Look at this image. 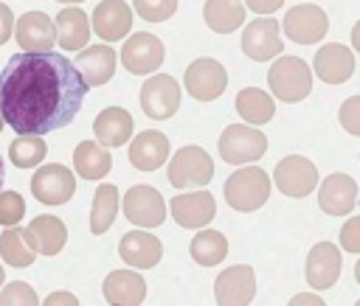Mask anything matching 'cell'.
<instances>
[{
    "mask_svg": "<svg viewBox=\"0 0 360 306\" xmlns=\"http://www.w3.org/2000/svg\"><path fill=\"white\" fill-rule=\"evenodd\" d=\"M188 253L197 264L202 267H217L225 255H228V239L219 233V230H205L200 227V233L191 239L188 244Z\"/></svg>",
    "mask_w": 360,
    "mask_h": 306,
    "instance_id": "cell-32",
    "label": "cell"
},
{
    "mask_svg": "<svg viewBox=\"0 0 360 306\" xmlns=\"http://www.w3.org/2000/svg\"><path fill=\"white\" fill-rule=\"evenodd\" d=\"M146 298V281L135 270H112L104 278V300L112 306H138Z\"/></svg>",
    "mask_w": 360,
    "mask_h": 306,
    "instance_id": "cell-24",
    "label": "cell"
},
{
    "mask_svg": "<svg viewBox=\"0 0 360 306\" xmlns=\"http://www.w3.org/2000/svg\"><path fill=\"white\" fill-rule=\"evenodd\" d=\"M236 112L245 124H267L276 115V101L259 87H245L236 95Z\"/></svg>",
    "mask_w": 360,
    "mask_h": 306,
    "instance_id": "cell-30",
    "label": "cell"
},
{
    "mask_svg": "<svg viewBox=\"0 0 360 306\" xmlns=\"http://www.w3.org/2000/svg\"><path fill=\"white\" fill-rule=\"evenodd\" d=\"M25 239H28V244L34 247V253L56 255V253H62V247H65V241H68V227H65L62 219L45 213V216L31 219V225L25 227Z\"/></svg>",
    "mask_w": 360,
    "mask_h": 306,
    "instance_id": "cell-25",
    "label": "cell"
},
{
    "mask_svg": "<svg viewBox=\"0 0 360 306\" xmlns=\"http://www.w3.org/2000/svg\"><path fill=\"white\" fill-rule=\"evenodd\" d=\"M25 213V202L17 191H0V225H17Z\"/></svg>",
    "mask_w": 360,
    "mask_h": 306,
    "instance_id": "cell-36",
    "label": "cell"
},
{
    "mask_svg": "<svg viewBox=\"0 0 360 306\" xmlns=\"http://www.w3.org/2000/svg\"><path fill=\"white\" fill-rule=\"evenodd\" d=\"M340 247L346 253H360V219L352 216L340 230Z\"/></svg>",
    "mask_w": 360,
    "mask_h": 306,
    "instance_id": "cell-39",
    "label": "cell"
},
{
    "mask_svg": "<svg viewBox=\"0 0 360 306\" xmlns=\"http://www.w3.org/2000/svg\"><path fill=\"white\" fill-rule=\"evenodd\" d=\"M248 166V163H245ZM222 194H225V202L239 211V213H250V211H259L267 199H270V174L264 168H256V166H248V168H236L225 185H222Z\"/></svg>",
    "mask_w": 360,
    "mask_h": 306,
    "instance_id": "cell-2",
    "label": "cell"
},
{
    "mask_svg": "<svg viewBox=\"0 0 360 306\" xmlns=\"http://www.w3.org/2000/svg\"><path fill=\"white\" fill-rule=\"evenodd\" d=\"M59 3H82V0H59Z\"/></svg>",
    "mask_w": 360,
    "mask_h": 306,
    "instance_id": "cell-48",
    "label": "cell"
},
{
    "mask_svg": "<svg viewBox=\"0 0 360 306\" xmlns=\"http://www.w3.org/2000/svg\"><path fill=\"white\" fill-rule=\"evenodd\" d=\"M169 138L158 129H143L129 140V163L138 171H155L169 160Z\"/></svg>",
    "mask_w": 360,
    "mask_h": 306,
    "instance_id": "cell-20",
    "label": "cell"
},
{
    "mask_svg": "<svg viewBox=\"0 0 360 306\" xmlns=\"http://www.w3.org/2000/svg\"><path fill=\"white\" fill-rule=\"evenodd\" d=\"M34 247L25 239V230H20L17 225H8L0 233V258L11 267H31L34 264Z\"/></svg>",
    "mask_w": 360,
    "mask_h": 306,
    "instance_id": "cell-33",
    "label": "cell"
},
{
    "mask_svg": "<svg viewBox=\"0 0 360 306\" xmlns=\"http://www.w3.org/2000/svg\"><path fill=\"white\" fill-rule=\"evenodd\" d=\"M354 202H357V182L349 174H329L321 182L318 205H321L323 213H329V216H346V213L354 211Z\"/></svg>",
    "mask_w": 360,
    "mask_h": 306,
    "instance_id": "cell-22",
    "label": "cell"
},
{
    "mask_svg": "<svg viewBox=\"0 0 360 306\" xmlns=\"http://www.w3.org/2000/svg\"><path fill=\"white\" fill-rule=\"evenodd\" d=\"M31 194L45 205H65L76 194V174L62 163H45L31 177Z\"/></svg>",
    "mask_w": 360,
    "mask_h": 306,
    "instance_id": "cell-8",
    "label": "cell"
},
{
    "mask_svg": "<svg viewBox=\"0 0 360 306\" xmlns=\"http://www.w3.org/2000/svg\"><path fill=\"white\" fill-rule=\"evenodd\" d=\"M93 132H96V140L107 149H115V146H124L132 135V115L124 109V107H107L96 115L93 121Z\"/></svg>",
    "mask_w": 360,
    "mask_h": 306,
    "instance_id": "cell-27",
    "label": "cell"
},
{
    "mask_svg": "<svg viewBox=\"0 0 360 306\" xmlns=\"http://www.w3.org/2000/svg\"><path fill=\"white\" fill-rule=\"evenodd\" d=\"M273 182L284 197L292 199H304L315 191L318 185V168L312 160L301 157V154H290L284 160H278L276 171H273Z\"/></svg>",
    "mask_w": 360,
    "mask_h": 306,
    "instance_id": "cell-7",
    "label": "cell"
},
{
    "mask_svg": "<svg viewBox=\"0 0 360 306\" xmlns=\"http://www.w3.org/2000/svg\"><path fill=\"white\" fill-rule=\"evenodd\" d=\"M14 36L20 51H51L56 45L53 20L45 11H25L14 22Z\"/></svg>",
    "mask_w": 360,
    "mask_h": 306,
    "instance_id": "cell-18",
    "label": "cell"
},
{
    "mask_svg": "<svg viewBox=\"0 0 360 306\" xmlns=\"http://www.w3.org/2000/svg\"><path fill=\"white\" fill-rule=\"evenodd\" d=\"M292 303H315V306H321L323 300L315 292H301V295H292Z\"/></svg>",
    "mask_w": 360,
    "mask_h": 306,
    "instance_id": "cell-43",
    "label": "cell"
},
{
    "mask_svg": "<svg viewBox=\"0 0 360 306\" xmlns=\"http://www.w3.org/2000/svg\"><path fill=\"white\" fill-rule=\"evenodd\" d=\"M267 84H270V93L278 101L295 104V101H304L312 93V70L298 56H278L270 65Z\"/></svg>",
    "mask_w": 360,
    "mask_h": 306,
    "instance_id": "cell-3",
    "label": "cell"
},
{
    "mask_svg": "<svg viewBox=\"0 0 360 306\" xmlns=\"http://www.w3.org/2000/svg\"><path fill=\"white\" fill-rule=\"evenodd\" d=\"M124 216L138 227H160L166 219V199L152 185H132L124 194Z\"/></svg>",
    "mask_w": 360,
    "mask_h": 306,
    "instance_id": "cell-11",
    "label": "cell"
},
{
    "mask_svg": "<svg viewBox=\"0 0 360 306\" xmlns=\"http://www.w3.org/2000/svg\"><path fill=\"white\" fill-rule=\"evenodd\" d=\"M118 255H121V261H127L135 270H152L163 258V244L158 236H152L146 230H129L118 241Z\"/></svg>",
    "mask_w": 360,
    "mask_h": 306,
    "instance_id": "cell-19",
    "label": "cell"
},
{
    "mask_svg": "<svg viewBox=\"0 0 360 306\" xmlns=\"http://www.w3.org/2000/svg\"><path fill=\"white\" fill-rule=\"evenodd\" d=\"M245 6L250 11H256V14H273V11H278L284 6V0H245Z\"/></svg>",
    "mask_w": 360,
    "mask_h": 306,
    "instance_id": "cell-41",
    "label": "cell"
},
{
    "mask_svg": "<svg viewBox=\"0 0 360 306\" xmlns=\"http://www.w3.org/2000/svg\"><path fill=\"white\" fill-rule=\"evenodd\" d=\"M73 65L87 87H101L112 79L118 53L110 45H90V48L84 45V48H79V56L73 59Z\"/></svg>",
    "mask_w": 360,
    "mask_h": 306,
    "instance_id": "cell-17",
    "label": "cell"
},
{
    "mask_svg": "<svg viewBox=\"0 0 360 306\" xmlns=\"http://www.w3.org/2000/svg\"><path fill=\"white\" fill-rule=\"evenodd\" d=\"M340 270H343V258H340V250L338 244L332 241H318L309 255H307V284L318 292V289H329L335 286V281L340 278Z\"/></svg>",
    "mask_w": 360,
    "mask_h": 306,
    "instance_id": "cell-16",
    "label": "cell"
},
{
    "mask_svg": "<svg viewBox=\"0 0 360 306\" xmlns=\"http://www.w3.org/2000/svg\"><path fill=\"white\" fill-rule=\"evenodd\" d=\"M169 182L174 188H202L214 177V160L202 146H180L169 160Z\"/></svg>",
    "mask_w": 360,
    "mask_h": 306,
    "instance_id": "cell-4",
    "label": "cell"
},
{
    "mask_svg": "<svg viewBox=\"0 0 360 306\" xmlns=\"http://www.w3.org/2000/svg\"><path fill=\"white\" fill-rule=\"evenodd\" d=\"M352 39H354V45H360V22L352 28Z\"/></svg>",
    "mask_w": 360,
    "mask_h": 306,
    "instance_id": "cell-44",
    "label": "cell"
},
{
    "mask_svg": "<svg viewBox=\"0 0 360 306\" xmlns=\"http://www.w3.org/2000/svg\"><path fill=\"white\" fill-rule=\"evenodd\" d=\"M214 298L222 306H242L256 298V275L248 264H233L222 270L214 281Z\"/></svg>",
    "mask_w": 360,
    "mask_h": 306,
    "instance_id": "cell-14",
    "label": "cell"
},
{
    "mask_svg": "<svg viewBox=\"0 0 360 306\" xmlns=\"http://www.w3.org/2000/svg\"><path fill=\"white\" fill-rule=\"evenodd\" d=\"M132 8L146 22H166L177 11V0H132Z\"/></svg>",
    "mask_w": 360,
    "mask_h": 306,
    "instance_id": "cell-35",
    "label": "cell"
},
{
    "mask_svg": "<svg viewBox=\"0 0 360 306\" xmlns=\"http://www.w3.org/2000/svg\"><path fill=\"white\" fill-rule=\"evenodd\" d=\"M11 31H14V14H11V8L6 3H0V45L8 42Z\"/></svg>",
    "mask_w": 360,
    "mask_h": 306,
    "instance_id": "cell-40",
    "label": "cell"
},
{
    "mask_svg": "<svg viewBox=\"0 0 360 306\" xmlns=\"http://www.w3.org/2000/svg\"><path fill=\"white\" fill-rule=\"evenodd\" d=\"M284 48L281 42V28L273 20V14H262L259 20L248 22L242 31V51L245 56H250L253 62H267L270 56H278Z\"/></svg>",
    "mask_w": 360,
    "mask_h": 306,
    "instance_id": "cell-13",
    "label": "cell"
},
{
    "mask_svg": "<svg viewBox=\"0 0 360 306\" xmlns=\"http://www.w3.org/2000/svg\"><path fill=\"white\" fill-rule=\"evenodd\" d=\"M45 303H48V306H59V303H68V306H76L79 300H76V295H70V292H51V295L45 298Z\"/></svg>",
    "mask_w": 360,
    "mask_h": 306,
    "instance_id": "cell-42",
    "label": "cell"
},
{
    "mask_svg": "<svg viewBox=\"0 0 360 306\" xmlns=\"http://www.w3.org/2000/svg\"><path fill=\"white\" fill-rule=\"evenodd\" d=\"M312 67H315V76L321 81H326V84H343L354 73V53L346 45L329 42V45H323L315 53Z\"/></svg>",
    "mask_w": 360,
    "mask_h": 306,
    "instance_id": "cell-23",
    "label": "cell"
},
{
    "mask_svg": "<svg viewBox=\"0 0 360 306\" xmlns=\"http://www.w3.org/2000/svg\"><path fill=\"white\" fill-rule=\"evenodd\" d=\"M202 17L214 34H231L245 22V6L242 0H208Z\"/></svg>",
    "mask_w": 360,
    "mask_h": 306,
    "instance_id": "cell-29",
    "label": "cell"
},
{
    "mask_svg": "<svg viewBox=\"0 0 360 306\" xmlns=\"http://www.w3.org/2000/svg\"><path fill=\"white\" fill-rule=\"evenodd\" d=\"M121 62L129 73L135 76H146V73H155L163 59H166V51H163V42L149 34V31H135L132 36H127L124 48H121Z\"/></svg>",
    "mask_w": 360,
    "mask_h": 306,
    "instance_id": "cell-9",
    "label": "cell"
},
{
    "mask_svg": "<svg viewBox=\"0 0 360 306\" xmlns=\"http://www.w3.org/2000/svg\"><path fill=\"white\" fill-rule=\"evenodd\" d=\"M284 34L298 42V45H315L326 36L329 31V17L323 8L312 6V3H301V6H292L287 14H284Z\"/></svg>",
    "mask_w": 360,
    "mask_h": 306,
    "instance_id": "cell-12",
    "label": "cell"
},
{
    "mask_svg": "<svg viewBox=\"0 0 360 306\" xmlns=\"http://www.w3.org/2000/svg\"><path fill=\"white\" fill-rule=\"evenodd\" d=\"M115 216H118V188H115V185H110V182H104V185H98V188H96V194H93V208H90V233H96V236L107 233V230L112 227Z\"/></svg>",
    "mask_w": 360,
    "mask_h": 306,
    "instance_id": "cell-31",
    "label": "cell"
},
{
    "mask_svg": "<svg viewBox=\"0 0 360 306\" xmlns=\"http://www.w3.org/2000/svg\"><path fill=\"white\" fill-rule=\"evenodd\" d=\"M340 124L346 132L352 135H360V95H352L343 101L340 107Z\"/></svg>",
    "mask_w": 360,
    "mask_h": 306,
    "instance_id": "cell-38",
    "label": "cell"
},
{
    "mask_svg": "<svg viewBox=\"0 0 360 306\" xmlns=\"http://www.w3.org/2000/svg\"><path fill=\"white\" fill-rule=\"evenodd\" d=\"M183 84H186V93L197 101H214L225 93L228 87V73L225 67L217 62V59H194L188 67H186V76H183Z\"/></svg>",
    "mask_w": 360,
    "mask_h": 306,
    "instance_id": "cell-10",
    "label": "cell"
},
{
    "mask_svg": "<svg viewBox=\"0 0 360 306\" xmlns=\"http://www.w3.org/2000/svg\"><path fill=\"white\" fill-rule=\"evenodd\" d=\"M45 140L42 135H17L8 146V160L17 166V168H34L45 160Z\"/></svg>",
    "mask_w": 360,
    "mask_h": 306,
    "instance_id": "cell-34",
    "label": "cell"
},
{
    "mask_svg": "<svg viewBox=\"0 0 360 306\" xmlns=\"http://www.w3.org/2000/svg\"><path fill=\"white\" fill-rule=\"evenodd\" d=\"M3 182H6V166H3V157H0V191H3Z\"/></svg>",
    "mask_w": 360,
    "mask_h": 306,
    "instance_id": "cell-45",
    "label": "cell"
},
{
    "mask_svg": "<svg viewBox=\"0 0 360 306\" xmlns=\"http://www.w3.org/2000/svg\"><path fill=\"white\" fill-rule=\"evenodd\" d=\"M3 126H6V121H3V115H0V132H3Z\"/></svg>",
    "mask_w": 360,
    "mask_h": 306,
    "instance_id": "cell-47",
    "label": "cell"
},
{
    "mask_svg": "<svg viewBox=\"0 0 360 306\" xmlns=\"http://www.w3.org/2000/svg\"><path fill=\"white\" fill-rule=\"evenodd\" d=\"M93 31L104 42H118L132 31V8L124 0H101L93 11Z\"/></svg>",
    "mask_w": 360,
    "mask_h": 306,
    "instance_id": "cell-21",
    "label": "cell"
},
{
    "mask_svg": "<svg viewBox=\"0 0 360 306\" xmlns=\"http://www.w3.org/2000/svg\"><path fill=\"white\" fill-rule=\"evenodd\" d=\"M87 84L76 65L51 51H20L0 73V115L17 135H48L68 126Z\"/></svg>",
    "mask_w": 360,
    "mask_h": 306,
    "instance_id": "cell-1",
    "label": "cell"
},
{
    "mask_svg": "<svg viewBox=\"0 0 360 306\" xmlns=\"http://www.w3.org/2000/svg\"><path fill=\"white\" fill-rule=\"evenodd\" d=\"M53 28H56V42L65 51H79L90 39V20H87V11L79 6H65L56 14Z\"/></svg>",
    "mask_w": 360,
    "mask_h": 306,
    "instance_id": "cell-26",
    "label": "cell"
},
{
    "mask_svg": "<svg viewBox=\"0 0 360 306\" xmlns=\"http://www.w3.org/2000/svg\"><path fill=\"white\" fill-rule=\"evenodd\" d=\"M169 211L180 227L200 230L217 216V202L208 191H188V194H177L169 202Z\"/></svg>",
    "mask_w": 360,
    "mask_h": 306,
    "instance_id": "cell-15",
    "label": "cell"
},
{
    "mask_svg": "<svg viewBox=\"0 0 360 306\" xmlns=\"http://www.w3.org/2000/svg\"><path fill=\"white\" fill-rule=\"evenodd\" d=\"M6 281V272H3V264H0V284Z\"/></svg>",
    "mask_w": 360,
    "mask_h": 306,
    "instance_id": "cell-46",
    "label": "cell"
},
{
    "mask_svg": "<svg viewBox=\"0 0 360 306\" xmlns=\"http://www.w3.org/2000/svg\"><path fill=\"white\" fill-rule=\"evenodd\" d=\"M0 303H3V306H14V303L34 306V303H39V298H37L34 286H28V284H22V281H14V284H8V286L0 292Z\"/></svg>",
    "mask_w": 360,
    "mask_h": 306,
    "instance_id": "cell-37",
    "label": "cell"
},
{
    "mask_svg": "<svg viewBox=\"0 0 360 306\" xmlns=\"http://www.w3.org/2000/svg\"><path fill=\"white\" fill-rule=\"evenodd\" d=\"M267 152V138L264 132L248 126V124H231L219 135V157L231 166H245L256 163Z\"/></svg>",
    "mask_w": 360,
    "mask_h": 306,
    "instance_id": "cell-5",
    "label": "cell"
},
{
    "mask_svg": "<svg viewBox=\"0 0 360 306\" xmlns=\"http://www.w3.org/2000/svg\"><path fill=\"white\" fill-rule=\"evenodd\" d=\"M141 109L152 121H166L180 109V84L169 73H155L141 87Z\"/></svg>",
    "mask_w": 360,
    "mask_h": 306,
    "instance_id": "cell-6",
    "label": "cell"
},
{
    "mask_svg": "<svg viewBox=\"0 0 360 306\" xmlns=\"http://www.w3.org/2000/svg\"><path fill=\"white\" fill-rule=\"evenodd\" d=\"M73 168L84 180H101L112 168V154L98 140H82L73 152Z\"/></svg>",
    "mask_w": 360,
    "mask_h": 306,
    "instance_id": "cell-28",
    "label": "cell"
}]
</instances>
